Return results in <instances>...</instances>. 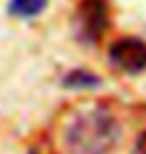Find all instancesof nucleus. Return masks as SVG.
Segmentation results:
<instances>
[{
	"label": "nucleus",
	"mask_w": 146,
	"mask_h": 154,
	"mask_svg": "<svg viewBox=\"0 0 146 154\" xmlns=\"http://www.w3.org/2000/svg\"><path fill=\"white\" fill-rule=\"evenodd\" d=\"M118 118L104 106H90L76 112L64 130L70 154H110L120 140Z\"/></svg>",
	"instance_id": "nucleus-1"
},
{
	"label": "nucleus",
	"mask_w": 146,
	"mask_h": 154,
	"mask_svg": "<svg viewBox=\"0 0 146 154\" xmlns=\"http://www.w3.org/2000/svg\"><path fill=\"white\" fill-rule=\"evenodd\" d=\"M132 154H146V130L138 134V138H136V142H134V150H132Z\"/></svg>",
	"instance_id": "nucleus-6"
},
{
	"label": "nucleus",
	"mask_w": 146,
	"mask_h": 154,
	"mask_svg": "<svg viewBox=\"0 0 146 154\" xmlns=\"http://www.w3.org/2000/svg\"><path fill=\"white\" fill-rule=\"evenodd\" d=\"M76 36L94 44L108 28V6L104 0H82L76 10Z\"/></svg>",
	"instance_id": "nucleus-2"
},
{
	"label": "nucleus",
	"mask_w": 146,
	"mask_h": 154,
	"mask_svg": "<svg viewBox=\"0 0 146 154\" xmlns=\"http://www.w3.org/2000/svg\"><path fill=\"white\" fill-rule=\"evenodd\" d=\"M62 88L66 90H96L98 86L102 84V80L98 74H94L92 70H86V68H74V70H68L66 74L62 76L60 80Z\"/></svg>",
	"instance_id": "nucleus-4"
},
{
	"label": "nucleus",
	"mask_w": 146,
	"mask_h": 154,
	"mask_svg": "<svg viewBox=\"0 0 146 154\" xmlns=\"http://www.w3.org/2000/svg\"><path fill=\"white\" fill-rule=\"evenodd\" d=\"M26 154H38V152H36V150H30V152H26Z\"/></svg>",
	"instance_id": "nucleus-7"
},
{
	"label": "nucleus",
	"mask_w": 146,
	"mask_h": 154,
	"mask_svg": "<svg viewBox=\"0 0 146 154\" xmlns=\"http://www.w3.org/2000/svg\"><path fill=\"white\" fill-rule=\"evenodd\" d=\"M48 2L50 0H8L6 14L18 20H32L48 8Z\"/></svg>",
	"instance_id": "nucleus-5"
},
{
	"label": "nucleus",
	"mask_w": 146,
	"mask_h": 154,
	"mask_svg": "<svg viewBox=\"0 0 146 154\" xmlns=\"http://www.w3.org/2000/svg\"><path fill=\"white\" fill-rule=\"evenodd\" d=\"M108 58L112 66L126 74H138L146 70V42L140 38H118L108 48Z\"/></svg>",
	"instance_id": "nucleus-3"
}]
</instances>
